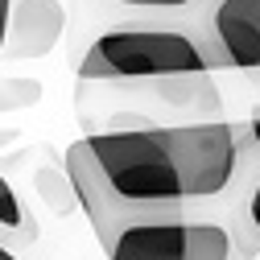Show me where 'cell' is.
Masks as SVG:
<instances>
[{
    "label": "cell",
    "instance_id": "ba28073f",
    "mask_svg": "<svg viewBox=\"0 0 260 260\" xmlns=\"http://www.w3.org/2000/svg\"><path fill=\"white\" fill-rule=\"evenodd\" d=\"M34 104H42L38 79H0V112H21Z\"/></svg>",
    "mask_w": 260,
    "mask_h": 260
},
{
    "label": "cell",
    "instance_id": "8fae6325",
    "mask_svg": "<svg viewBox=\"0 0 260 260\" xmlns=\"http://www.w3.org/2000/svg\"><path fill=\"white\" fill-rule=\"evenodd\" d=\"M9 13H13V0H0V50H5V29H9Z\"/></svg>",
    "mask_w": 260,
    "mask_h": 260
},
{
    "label": "cell",
    "instance_id": "7c38bea8",
    "mask_svg": "<svg viewBox=\"0 0 260 260\" xmlns=\"http://www.w3.org/2000/svg\"><path fill=\"white\" fill-rule=\"evenodd\" d=\"M0 260H17V252H9L5 244H0Z\"/></svg>",
    "mask_w": 260,
    "mask_h": 260
},
{
    "label": "cell",
    "instance_id": "9c48e42d",
    "mask_svg": "<svg viewBox=\"0 0 260 260\" xmlns=\"http://www.w3.org/2000/svg\"><path fill=\"white\" fill-rule=\"evenodd\" d=\"M34 186L46 194V203H50L54 211H75V207H79V203H75V190H71L67 170H42V174L34 178Z\"/></svg>",
    "mask_w": 260,
    "mask_h": 260
},
{
    "label": "cell",
    "instance_id": "4fadbf2b",
    "mask_svg": "<svg viewBox=\"0 0 260 260\" xmlns=\"http://www.w3.org/2000/svg\"><path fill=\"white\" fill-rule=\"evenodd\" d=\"M248 83H252V87L260 91V71H252V75H248Z\"/></svg>",
    "mask_w": 260,
    "mask_h": 260
},
{
    "label": "cell",
    "instance_id": "52a82bcc",
    "mask_svg": "<svg viewBox=\"0 0 260 260\" xmlns=\"http://www.w3.org/2000/svg\"><path fill=\"white\" fill-rule=\"evenodd\" d=\"M34 236H38V227L29 223V211L21 203V194L13 190L9 178H0V244L13 252V244H25Z\"/></svg>",
    "mask_w": 260,
    "mask_h": 260
},
{
    "label": "cell",
    "instance_id": "8992f818",
    "mask_svg": "<svg viewBox=\"0 0 260 260\" xmlns=\"http://www.w3.org/2000/svg\"><path fill=\"white\" fill-rule=\"evenodd\" d=\"M223 227L240 260L260 256V174H232L223 194Z\"/></svg>",
    "mask_w": 260,
    "mask_h": 260
},
{
    "label": "cell",
    "instance_id": "30bf717a",
    "mask_svg": "<svg viewBox=\"0 0 260 260\" xmlns=\"http://www.w3.org/2000/svg\"><path fill=\"white\" fill-rule=\"evenodd\" d=\"M128 9H161V13H186V9H199L203 0H120Z\"/></svg>",
    "mask_w": 260,
    "mask_h": 260
},
{
    "label": "cell",
    "instance_id": "7a4b0ae2",
    "mask_svg": "<svg viewBox=\"0 0 260 260\" xmlns=\"http://www.w3.org/2000/svg\"><path fill=\"white\" fill-rule=\"evenodd\" d=\"M67 178L75 203L108 260H240L223 227V207H133L120 203L95 174L83 141L67 149Z\"/></svg>",
    "mask_w": 260,
    "mask_h": 260
},
{
    "label": "cell",
    "instance_id": "5b68a950",
    "mask_svg": "<svg viewBox=\"0 0 260 260\" xmlns=\"http://www.w3.org/2000/svg\"><path fill=\"white\" fill-rule=\"evenodd\" d=\"M62 29H67V9L62 0H17L5 29V58H46Z\"/></svg>",
    "mask_w": 260,
    "mask_h": 260
},
{
    "label": "cell",
    "instance_id": "277c9868",
    "mask_svg": "<svg viewBox=\"0 0 260 260\" xmlns=\"http://www.w3.org/2000/svg\"><path fill=\"white\" fill-rule=\"evenodd\" d=\"M194 34L215 71H260V0H203Z\"/></svg>",
    "mask_w": 260,
    "mask_h": 260
},
{
    "label": "cell",
    "instance_id": "3957f363",
    "mask_svg": "<svg viewBox=\"0 0 260 260\" xmlns=\"http://www.w3.org/2000/svg\"><path fill=\"white\" fill-rule=\"evenodd\" d=\"M207 46L199 42L194 25H116L100 34L83 62V83H153L174 75H211Z\"/></svg>",
    "mask_w": 260,
    "mask_h": 260
},
{
    "label": "cell",
    "instance_id": "6da1fadb",
    "mask_svg": "<svg viewBox=\"0 0 260 260\" xmlns=\"http://www.w3.org/2000/svg\"><path fill=\"white\" fill-rule=\"evenodd\" d=\"M95 174L133 207H223L236 174V124H166L112 128L83 137Z\"/></svg>",
    "mask_w": 260,
    "mask_h": 260
}]
</instances>
